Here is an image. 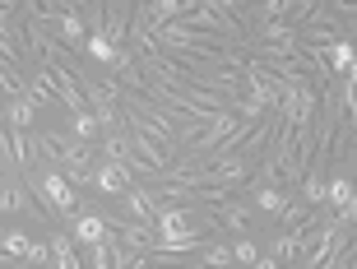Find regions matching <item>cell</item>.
<instances>
[{
	"mask_svg": "<svg viewBox=\"0 0 357 269\" xmlns=\"http://www.w3.org/2000/svg\"><path fill=\"white\" fill-rule=\"evenodd\" d=\"M24 265H52V242H33L28 256H24Z\"/></svg>",
	"mask_w": 357,
	"mask_h": 269,
	"instance_id": "cell-21",
	"label": "cell"
},
{
	"mask_svg": "<svg viewBox=\"0 0 357 269\" xmlns=\"http://www.w3.org/2000/svg\"><path fill=\"white\" fill-rule=\"evenodd\" d=\"M199 5H209V10H227L237 24L246 19V0H199Z\"/></svg>",
	"mask_w": 357,
	"mask_h": 269,
	"instance_id": "cell-20",
	"label": "cell"
},
{
	"mask_svg": "<svg viewBox=\"0 0 357 269\" xmlns=\"http://www.w3.org/2000/svg\"><path fill=\"white\" fill-rule=\"evenodd\" d=\"M52 265H61V269H79L84 260H79V246H75V237L70 232H56L52 237Z\"/></svg>",
	"mask_w": 357,
	"mask_h": 269,
	"instance_id": "cell-10",
	"label": "cell"
},
{
	"mask_svg": "<svg viewBox=\"0 0 357 269\" xmlns=\"http://www.w3.org/2000/svg\"><path fill=\"white\" fill-rule=\"evenodd\" d=\"M84 56H93L98 66H116V56H121V47H112V38H107L102 28H89V38H84Z\"/></svg>",
	"mask_w": 357,
	"mask_h": 269,
	"instance_id": "cell-9",
	"label": "cell"
},
{
	"mask_svg": "<svg viewBox=\"0 0 357 269\" xmlns=\"http://www.w3.org/2000/svg\"><path fill=\"white\" fill-rule=\"evenodd\" d=\"M0 89H5L10 98L28 93V79H24V70H19V66H10V61H0Z\"/></svg>",
	"mask_w": 357,
	"mask_h": 269,
	"instance_id": "cell-13",
	"label": "cell"
},
{
	"mask_svg": "<svg viewBox=\"0 0 357 269\" xmlns=\"http://www.w3.org/2000/svg\"><path fill=\"white\" fill-rule=\"evenodd\" d=\"M190 265H213V269H227V265H237V260H232V246L227 242H204L199 246V260H190Z\"/></svg>",
	"mask_w": 357,
	"mask_h": 269,
	"instance_id": "cell-12",
	"label": "cell"
},
{
	"mask_svg": "<svg viewBox=\"0 0 357 269\" xmlns=\"http://www.w3.org/2000/svg\"><path fill=\"white\" fill-rule=\"evenodd\" d=\"M144 5H149V14H153V24H167V19H181L185 14L181 0H144Z\"/></svg>",
	"mask_w": 357,
	"mask_h": 269,
	"instance_id": "cell-15",
	"label": "cell"
},
{
	"mask_svg": "<svg viewBox=\"0 0 357 269\" xmlns=\"http://www.w3.org/2000/svg\"><path fill=\"white\" fill-rule=\"evenodd\" d=\"M213 218H218V228L227 232H246V223H251V204L246 200H232V195H223L218 204H209Z\"/></svg>",
	"mask_w": 357,
	"mask_h": 269,
	"instance_id": "cell-6",
	"label": "cell"
},
{
	"mask_svg": "<svg viewBox=\"0 0 357 269\" xmlns=\"http://www.w3.org/2000/svg\"><path fill=\"white\" fill-rule=\"evenodd\" d=\"M0 116H5L10 130H33V121H38V102H33L28 93H19V98H10V107L0 112Z\"/></svg>",
	"mask_w": 357,
	"mask_h": 269,
	"instance_id": "cell-8",
	"label": "cell"
},
{
	"mask_svg": "<svg viewBox=\"0 0 357 269\" xmlns=\"http://www.w3.org/2000/svg\"><path fill=\"white\" fill-rule=\"evenodd\" d=\"M28 98H33V102H38V107H52V102H61V98H56L52 89H47V84L38 79V75H33V79H28Z\"/></svg>",
	"mask_w": 357,
	"mask_h": 269,
	"instance_id": "cell-18",
	"label": "cell"
},
{
	"mask_svg": "<svg viewBox=\"0 0 357 269\" xmlns=\"http://www.w3.org/2000/svg\"><path fill=\"white\" fill-rule=\"evenodd\" d=\"M325 265H339V269H353L357 265V246H353V237H344V246H339V251H334L330 260H325Z\"/></svg>",
	"mask_w": 357,
	"mask_h": 269,
	"instance_id": "cell-17",
	"label": "cell"
},
{
	"mask_svg": "<svg viewBox=\"0 0 357 269\" xmlns=\"http://www.w3.org/2000/svg\"><path fill=\"white\" fill-rule=\"evenodd\" d=\"M0 246H5L14 260H24V256H28V246H33V237H28V232H5V237H0Z\"/></svg>",
	"mask_w": 357,
	"mask_h": 269,
	"instance_id": "cell-16",
	"label": "cell"
},
{
	"mask_svg": "<svg viewBox=\"0 0 357 269\" xmlns=\"http://www.w3.org/2000/svg\"><path fill=\"white\" fill-rule=\"evenodd\" d=\"M47 89H52L56 98H61V107H70V112H84L89 107V98H84V89H79V75L75 70H66V66H52V61H38V70H33Z\"/></svg>",
	"mask_w": 357,
	"mask_h": 269,
	"instance_id": "cell-2",
	"label": "cell"
},
{
	"mask_svg": "<svg viewBox=\"0 0 357 269\" xmlns=\"http://www.w3.org/2000/svg\"><path fill=\"white\" fill-rule=\"evenodd\" d=\"M232 260L237 265H251V269H260V246L246 237V232H237V242H232Z\"/></svg>",
	"mask_w": 357,
	"mask_h": 269,
	"instance_id": "cell-14",
	"label": "cell"
},
{
	"mask_svg": "<svg viewBox=\"0 0 357 269\" xmlns=\"http://www.w3.org/2000/svg\"><path fill=\"white\" fill-rule=\"evenodd\" d=\"M135 181H139V176H135L130 167L116 158V153H102V148H98V158H93V172H89V186L98 190V195H126Z\"/></svg>",
	"mask_w": 357,
	"mask_h": 269,
	"instance_id": "cell-1",
	"label": "cell"
},
{
	"mask_svg": "<svg viewBox=\"0 0 357 269\" xmlns=\"http://www.w3.org/2000/svg\"><path fill=\"white\" fill-rule=\"evenodd\" d=\"M70 237H75V246H89V242H102L107 237V218L93 214V209H75V223H70Z\"/></svg>",
	"mask_w": 357,
	"mask_h": 269,
	"instance_id": "cell-5",
	"label": "cell"
},
{
	"mask_svg": "<svg viewBox=\"0 0 357 269\" xmlns=\"http://www.w3.org/2000/svg\"><path fill=\"white\" fill-rule=\"evenodd\" d=\"M66 134H75V139H89V144H98V139H102V130H98V116H93V107L70 112V130H66Z\"/></svg>",
	"mask_w": 357,
	"mask_h": 269,
	"instance_id": "cell-11",
	"label": "cell"
},
{
	"mask_svg": "<svg viewBox=\"0 0 357 269\" xmlns=\"http://www.w3.org/2000/svg\"><path fill=\"white\" fill-rule=\"evenodd\" d=\"M288 200H292V190H283V186H269V181L251 186V209H260V214H269V218H278V209Z\"/></svg>",
	"mask_w": 357,
	"mask_h": 269,
	"instance_id": "cell-7",
	"label": "cell"
},
{
	"mask_svg": "<svg viewBox=\"0 0 357 269\" xmlns=\"http://www.w3.org/2000/svg\"><path fill=\"white\" fill-rule=\"evenodd\" d=\"M107 223L116 228V237L130 246V251H153V246H158V228L144 223V218H139V223H130V218H107Z\"/></svg>",
	"mask_w": 357,
	"mask_h": 269,
	"instance_id": "cell-4",
	"label": "cell"
},
{
	"mask_svg": "<svg viewBox=\"0 0 357 269\" xmlns=\"http://www.w3.org/2000/svg\"><path fill=\"white\" fill-rule=\"evenodd\" d=\"M330 14H334V19H344V24L353 28V19H357V0H334Z\"/></svg>",
	"mask_w": 357,
	"mask_h": 269,
	"instance_id": "cell-22",
	"label": "cell"
},
{
	"mask_svg": "<svg viewBox=\"0 0 357 269\" xmlns=\"http://www.w3.org/2000/svg\"><path fill=\"white\" fill-rule=\"evenodd\" d=\"M47 33H52L61 47H70L75 56H84V38H89V24H84V14L79 10H61L52 19V24H42Z\"/></svg>",
	"mask_w": 357,
	"mask_h": 269,
	"instance_id": "cell-3",
	"label": "cell"
},
{
	"mask_svg": "<svg viewBox=\"0 0 357 269\" xmlns=\"http://www.w3.org/2000/svg\"><path fill=\"white\" fill-rule=\"evenodd\" d=\"M181 5H185V10H195V5H199V0H181Z\"/></svg>",
	"mask_w": 357,
	"mask_h": 269,
	"instance_id": "cell-23",
	"label": "cell"
},
{
	"mask_svg": "<svg viewBox=\"0 0 357 269\" xmlns=\"http://www.w3.org/2000/svg\"><path fill=\"white\" fill-rule=\"evenodd\" d=\"M84 265L112 269V256H107V246H102V242H89V246H84Z\"/></svg>",
	"mask_w": 357,
	"mask_h": 269,
	"instance_id": "cell-19",
	"label": "cell"
}]
</instances>
